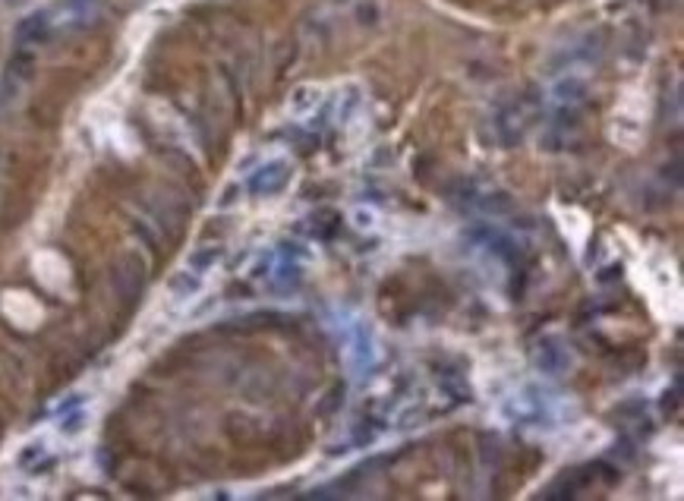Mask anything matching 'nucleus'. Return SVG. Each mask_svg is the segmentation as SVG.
<instances>
[{"label":"nucleus","instance_id":"f03ea898","mask_svg":"<svg viewBox=\"0 0 684 501\" xmlns=\"http://www.w3.org/2000/svg\"><path fill=\"white\" fill-rule=\"evenodd\" d=\"M290 164L287 161H268L262 171L253 177V193L256 196H275V193H281L284 186H287V180H290Z\"/></svg>","mask_w":684,"mask_h":501},{"label":"nucleus","instance_id":"7ed1b4c3","mask_svg":"<svg viewBox=\"0 0 684 501\" xmlns=\"http://www.w3.org/2000/svg\"><path fill=\"white\" fill-rule=\"evenodd\" d=\"M347 353H350V363H354L357 372L372 369V363H376V347H372V338H369L366 328H360V325L354 328V341H350Z\"/></svg>","mask_w":684,"mask_h":501},{"label":"nucleus","instance_id":"f257e3e1","mask_svg":"<svg viewBox=\"0 0 684 501\" xmlns=\"http://www.w3.org/2000/svg\"><path fill=\"white\" fill-rule=\"evenodd\" d=\"M505 416L514 426L524 429H549L558 416V401L546 388H524L511 394V401L505 404Z\"/></svg>","mask_w":684,"mask_h":501}]
</instances>
